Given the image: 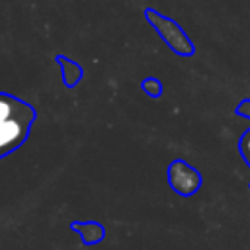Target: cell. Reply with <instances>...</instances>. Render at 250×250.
<instances>
[{"instance_id":"5b68a950","label":"cell","mask_w":250,"mask_h":250,"mask_svg":"<svg viewBox=\"0 0 250 250\" xmlns=\"http://www.w3.org/2000/svg\"><path fill=\"white\" fill-rule=\"evenodd\" d=\"M240 115H246V117H250V100H246V102H242L240 105H238V109H236ZM240 152H242V156H244V160L248 162V166H250V129L242 135V139H240Z\"/></svg>"},{"instance_id":"7a4b0ae2","label":"cell","mask_w":250,"mask_h":250,"mask_svg":"<svg viewBox=\"0 0 250 250\" xmlns=\"http://www.w3.org/2000/svg\"><path fill=\"white\" fill-rule=\"evenodd\" d=\"M146 18L150 20V23L158 29V33L162 35V39L168 43L170 49H174L180 55H191L193 53V45L191 41L184 35V31L168 18H164L162 14L154 12V10H146Z\"/></svg>"},{"instance_id":"52a82bcc","label":"cell","mask_w":250,"mask_h":250,"mask_svg":"<svg viewBox=\"0 0 250 250\" xmlns=\"http://www.w3.org/2000/svg\"><path fill=\"white\" fill-rule=\"evenodd\" d=\"M143 88H145V92H146L148 96H154V98H158V96H160V92H162L160 82H156L154 78L145 80V82H143Z\"/></svg>"},{"instance_id":"277c9868","label":"cell","mask_w":250,"mask_h":250,"mask_svg":"<svg viewBox=\"0 0 250 250\" xmlns=\"http://www.w3.org/2000/svg\"><path fill=\"white\" fill-rule=\"evenodd\" d=\"M57 62L61 64L62 80H64V84H66L68 88H70V86H74V84L82 78V68H80L74 61H70V59H66V57L59 55V57H57Z\"/></svg>"},{"instance_id":"8992f818","label":"cell","mask_w":250,"mask_h":250,"mask_svg":"<svg viewBox=\"0 0 250 250\" xmlns=\"http://www.w3.org/2000/svg\"><path fill=\"white\" fill-rule=\"evenodd\" d=\"M74 229L82 232V238H84V242H88V244L96 242V240L102 236V229H100L98 225H94V223H88V225H74Z\"/></svg>"},{"instance_id":"6da1fadb","label":"cell","mask_w":250,"mask_h":250,"mask_svg":"<svg viewBox=\"0 0 250 250\" xmlns=\"http://www.w3.org/2000/svg\"><path fill=\"white\" fill-rule=\"evenodd\" d=\"M37 113L21 98L0 92V158L16 152L29 137Z\"/></svg>"},{"instance_id":"3957f363","label":"cell","mask_w":250,"mask_h":250,"mask_svg":"<svg viewBox=\"0 0 250 250\" xmlns=\"http://www.w3.org/2000/svg\"><path fill=\"white\" fill-rule=\"evenodd\" d=\"M168 182L172 186L174 191H178L180 195H193L199 189L201 184V176L199 172L189 166L184 160H174L168 168Z\"/></svg>"}]
</instances>
